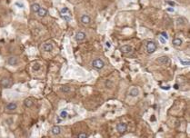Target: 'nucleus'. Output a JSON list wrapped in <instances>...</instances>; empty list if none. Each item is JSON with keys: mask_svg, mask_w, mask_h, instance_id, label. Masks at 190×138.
<instances>
[{"mask_svg": "<svg viewBox=\"0 0 190 138\" xmlns=\"http://www.w3.org/2000/svg\"><path fill=\"white\" fill-rule=\"evenodd\" d=\"M41 8V6L39 4H37V3H35V4H33L31 5V10L34 12V13H37L38 12V10Z\"/></svg>", "mask_w": 190, "mask_h": 138, "instance_id": "2eb2a0df", "label": "nucleus"}, {"mask_svg": "<svg viewBox=\"0 0 190 138\" xmlns=\"http://www.w3.org/2000/svg\"><path fill=\"white\" fill-rule=\"evenodd\" d=\"M173 46H180L182 45V40L180 38H175V39H173V42H172Z\"/></svg>", "mask_w": 190, "mask_h": 138, "instance_id": "f3484780", "label": "nucleus"}, {"mask_svg": "<svg viewBox=\"0 0 190 138\" xmlns=\"http://www.w3.org/2000/svg\"><path fill=\"white\" fill-rule=\"evenodd\" d=\"M36 14H37L38 16H40V17H45V16L47 15V10L45 9V8H42V7H41Z\"/></svg>", "mask_w": 190, "mask_h": 138, "instance_id": "4468645a", "label": "nucleus"}, {"mask_svg": "<svg viewBox=\"0 0 190 138\" xmlns=\"http://www.w3.org/2000/svg\"><path fill=\"white\" fill-rule=\"evenodd\" d=\"M67 111L66 110H63V111H61V113H60V117H61V118H66V117H67Z\"/></svg>", "mask_w": 190, "mask_h": 138, "instance_id": "412c9836", "label": "nucleus"}, {"mask_svg": "<svg viewBox=\"0 0 190 138\" xmlns=\"http://www.w3.org/2000/svg\"><path fill=\"white\" fill-rule=\"evenodd\" d=\"M51 133H53L54 135H58V134L61 133V127L58 126V125H55L51 129Z\"/></svg>", "mask_w": 190, "mask_h": 138, "instance_id": "9b49d317", "label": "nucleus"}, {"mask_svg": "<svg viewBox=\"0 0 190 138\" xmlns=\"http://www.w3.org/2000/svg\"><path fill=\"white\" fill-rule=\"evenodd\" d=\"M156 48H157V46H156V44L153 41H148L146 43V45H145V49H146V52L148 53V54H153L156 52Z\"/></svg>", "mask_w": 190, "mask_h": 138, "instance_id": "f257e3e1", "label": "nucleus"}, {"mask_svg": "<svg viewBox=\"0 0 190 138\" xmlns=\"http://www.w3.org/2000/svg\"><path fill=\"white\" fill-rule=\"evenodd\" d=\"M80 21H81L82 24H84V25H88V24L91 23V18L89 16H87V15H83L81 16V18H80Z\"/></svg>", "mask_w": 190, "mask_h": 138, "instance_id": "0eeeda50", "label": "nucleus"}, {"mask_svg": "<svg viewBox=\"0 0 190 138\" xmlns=\"http://www.w3.org/2000/svg\"><path fill=\"white\" fill-rule=\"evenodd\" d=\"M17 105L14 102H10L6 106V109L7 111H15L17 110Z\"/></svg>", "mask_w": 190, "mask_h": 138, "instance_id": "423d86ee", "label": "nucleus"}, {"mask_svg": "<svg viewBox=\"0 0 190 138\" xmlns=\"http://www.w3.org/2000/svg\"><path fill=\"white\" fill-rule=\"evenodd\" d=\"M92 65H93L94 68L100 70V69H102L105 66V62L102 59H100V58H95V60H93Z\"/></svg>", "mask_w": 190, "mask_h": 138, "instance_id": "f03ea898", "label": "nucleus"}, {"mask_svg": "<svg viewBox=\"0 0 190 138\" xmlns=\"http://www.w3.org/2000/svg\"><path fill=\"white\" fill-rule=\"evenodd\" d=\"M0 85L4 88H8L11 85V82H10V80L8 78H3L0 81Z\"/></svg>", "mask_w": 190, "mask_h": 138, "instance_id": "6e6552de", "label": "nucleus"}, {"mask_svg": "<svg viewBox=\"0 0 190 138\" xmlns=\"http://www.w3.org/2000/svg\"><path fill=\"white\" fill-rule=\"evenodd\" d=\"M86 35L85 33L79 31V32H77V34H76L75 39H76L77 42H81V41H84V40L86 39Z\"/></svg>", "mask_w": 190, "mask_h": 138, "instance_id": "20e7f679", "label": "nucleus"}, {"mask_svg": "<svg viewBox=\"0 0 190 138\" xmlns=\"http://www.w3.org/2000/svg\"><path fill=\"white\" fill-rule=\"evenodd\" d=\"M32 68H33V70H34V71H38V70L41 68V65H40V64L36 63V64L32 66Z\"/></svg>", "mask_w": 190, "mask_h": 138, "instance_id": "aec40b11", "label": "nucleus"}, {"mask_svg": "<svg viewBox=\"0 0 190 138\" xmlns=\"http://www.w3.org/2000/svg\"><path fill=\"white\" fill-rule=\"evenodd\" d=\"M15 5H17V6H18L19 8H25V5L22 4V3H20V2H16Z\"/></svg>", "mask_w": 190, "mask_h": 138, "instance_id": "5701e85b", "label": "nucleus"}, {"mask_svg": "<svg viewBox=\"0 0 190 138\" xmlns=\"http://www.w3.org/2000/svg\"><path fill=\"white\" fill-rule=\"evenodd\" d=\"M43 50L45 52H51L53 50V45L51 43H45L43 46Z\"/></svg>", "mask_w": 190, "mask_h": 138, "instance_id": "f8f14e48", "label": "nucleus"}, {"mask_svg": "<svg viewBox=\"0 0 190 138\" xmlns=\"http://www.w3.org/2000/svg\"><path fill=\"white\" fill-rule=\"evenodd\" d=\"M106 46H108V47H110V46H111V44H110V42H106Z\"/></svg>", "mask_w": 190, "mask_h": 138, "instance_id": "7c9ffc66", "label": "nucleus"}, {"mask_svg": "<svg viewBox=\"0 0 190 138\" xmlns=\"http://www.w3.org/2000/svg\"><path fill=\"white\" fill-rule=\"evenodd\" d=\"M127 130V124H125V123H119V124H117V131L119 133H125L126 131Z\"/></svg>", "mask_w": 190, "mask_h": 138, "instance_id": "7ed1b4c3", "label": "nucleus"}, {"mask_svg": "<svg viewBox=\"0 0 190 138\" xmlns=\"http://www.w3.org/2000/svg\"><path fill=\"white\" fill-rule=\"evenodd\" d=\"M162 88L165 89V90H168V89H170V86L169 85H168V86H162Z\"/></svg>", "mask_w": 190, "mask_h": 138, "instance_id": "c756f323", "label": "nucleus"}, {"mask_svg": "<svg viewBox=\"0 0 190 138\" xmlns=\"http://www.w3.org/2000/svg\"><path fill=\"white\" fill-rule=\"evenodd\" d=\"M168 11H169V12H173V11H174V8H168Z\"/></svg>", "mask_w": 190, "mask_h": 138, "instance_id": "2f4dec72", "label": "nucleus"}, {"mask_svg": "<svg viewBox=\"0 0 190 138\" xmlns=\"http://www.w3.org/2000/svg\"><path fill=\"white\" fill-rule=\"evenodd\" d=\"M120 51L122 52L123 54H128L132 51V47L131 46H128V45H126V46H123L120 47Z\"/></svg>", "mask_w": 190, "mask_h": 138, "instance_id": "9d476101", "label": "nucleus"}, {"mask_svg": "<svg viewBox=\"0 0 190 138\" xmlns=\"http://www.w3.org/2000/svg\"><path fill=\"white\" fill-rule=\"evenodd\" d=\"M177 25L178 26H185L186 25V19L184 18V17H178L177 19Z\"/></svg>", "mask_w": 190, "mask_h": 138, "instance_id": "a211bd4d", "label": "nucleus"}, {"mask_svg": "<svg viewBox=\"0 0 190 138\" xmlns=\"http://www.w3.org/2000/svg\"><path fill=\"white\" fill-rule=\"evenodd\" d=\"M160 36H161L162 37H164V38H165L166 40H168V34H167L166 32H162Z\"/></svg>", "mask_w": 190, "mask_h": 138, "instance_id": "b1692460", "label": "nucleus"}, {"mask_svg": "<svg viewBox=\"0 0 190 138\" xmlns=\"http://www.w3.org/2000/svg\"><path fill=\"white\" fill-rule=\"evenodd\" d=\"M60 91L62 93H69L70 91H71V88L69 87V86H67V85H66V86H62V87H60Z\"/></svg>", "mask_w": 190, "mask_h": 138, "instance_id": "6ab92c4d", "label": "nucleus"}, {"mask_svg": "<svg viewBox=\"0 0 190 138\" xmlns=\"http://www.w3.org/2000/svg\"><path fill=\"white\" fill-rule=\"evenodd\" d=\"M7 64L9 65H11V66H15V65H17L18 64V59L17 57H15V56H11L7 60Z\"/></svg>", "mask_w": 190, "mask_h": 138, "instance_id": "1a4fd4ad", "label": "nucleus"}, {"mask_svg": "<svg viewBox=\"0 0 190 138\" xmlns=\"http://www.w3.org/2000/svg\"><path fill=\"white\" fill-rule=\"evenodd\" d=\"M77 137L79 138H83V137H87V134L85 133H78L77 134Z\"/></svg>", "mask_w": 190, "mask_h": 138, "instance_id": "393cba45", "label": "nucleus"}, {"mask_svg": "<svg viewBox=\"0 0 190 138\" xmlns=\"http://www.w3.org/2000/svg\"><path fill=\"white\" fill-rule=\"evenodd\" d=\"M138 95H139V90L137 89V88L134 87L132 88L131 90L129 91V96L132 97H136L138 96Z\"/></svg>", "mask_w": 190, "mask_h": 138, "instance_id": "ddd939ff", "label": "nucleus"}, {"mask_svg": "<svg viewBox=\"0 0 190 138\" xmlns=\"http://www.w3.org/2000/svg\"><path fill=\"white\" fill-rule=\"evenodd\" d=\"M157 62H158L160 64H163V65H167L170 63V59H169V57L168 56H166V55H164V56H161V57H159L158 59H157Z\"/></svg>", "mask_w": 190, "mask_h": 138, "instance_id": "39448f33", "label": "nucleus"}, {"mask_svg": "<svg viewBox=\"0 0 190 138\" xmlns=\"http://www.w3.org/2000/svg\"><path fill=\"white\" fill-rule=\"evenodd\" d=\"M24 104H25V106H27V107H31L33 105H34V102H33V100H32L31 98H27L25 101H24Z\"/></svg>", "mask_w": 190, "mask_h": 138, "instance_id": "dca6fc26", "label": "nucleus"}, {"mask_svg": "<svg viewBox=\"0 0 190 138\" xmlns=\"http://www.w3.org/2000/svg\"><path fill=\"white\" fill-rule=\"evenodd\" d=\"M174 88H175V89H177V90H178V89H179V85L176 84V85H174Z\"/></svg>", "mask_w": 190, "mask_h": 138, "instance_id": "c85d7f7f", "label": "nucleus"}, {"mask_svg": "<svg viewBox=\"0 0 190 138\" xmlns=\"http://www.w3.org/2000/svg\"><path fill=\"white\" fill-rule=\"evenodd\" d=\"M159 39H160V41L162 42V44H166V39H165L164 37H162L160 36V37H159Z\"/></svg>", "mask_w": 190, "mask_h": 138, "instance_id": "bb28decb", "label": "nucleus"}, {"mask_svg": "<svg viewBox=\"0 0 190 138\" xmlns=\"http://www.w3.org/2000/svg\"><path fill=\"white\" fill-rule=\"evenodd\" d=\"M180 63H181L183 65H188V64H189V62H188V61H184V60H181V59H180Z\"/></svg>", "mask_w": 190, "mask_h": 138, "instance_id": "a878e982", "label": "nucleus"}, {"mask_svg": "<svg viewBox=\"0 0 190 138\" xmlns=\"http://www.w3.org/2000/svg\"><path fill=\"white\" fill-rule=\"evenodd\" d=\"M60 13H61V15H64L65 13H68V14H70V13H69V10H68L67 7H64V8H62V9H61V11H60Z\"/></svg>", "mask_w": 190, "mask_h": 138, "instance_id": "4be33fe9", "label": "nucleus"}, {"mask_svg": "<svg viewBox=\"0 0 190 138\" xmlns=\"http://www.w3.org/2000/svg\"><path fill=\"white\" fill-rule=\"evenodd\" d=\"M167 4H169V5H175V3H173L171 1H167Z\"/></svg>", "mask_w": 190, "mask_h": 138, "instance_id": "cd10ccee", "label": "nucleus"}]
</instances>
